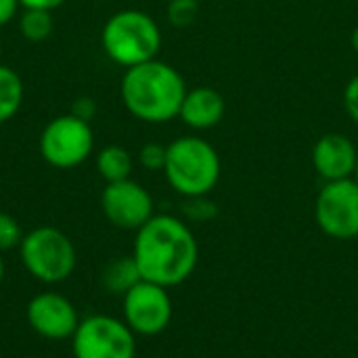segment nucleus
Wrapping results in <instances>:
<instances>
[{"mask_svg":"<svg viewBox=\"0 0 358 358\" xmlns=\"http://www.w3.org/2000/svg\"><path fill=\"white\" fill-rule=\"evenodd\" d=\"M132 258L143 281L176 287L185 283L199 260L197 239L191 229L168 214H157L136 231Z\"/></svg>","mask_w":358,"mask_h":358,"instance_id":"nucleus-1","label":"nucleus"},{"mask_svg":"<svg viewBox=\"0 0 358 358\" xmlns=\"http://www.w3.org/2000/svg\"><path fill=\"white\" fill-rule=\"evenodd\" d=\"M187 86L182 76L159 59L128 67L120 82L126 111L147 124H166L178 117Z\"/></svg>","mask_w":358,"mask_h":358,"instance_id":"nucleus-2","label":"nucleus"},{"mask_svg":"<svg viewBox=\"0 0 358 358\" xmlns=\"http://www.w3.org/2000/svg\"><path fill=\"white\" fill-rule=\"evenodd\" d=\"M101 46L113 63L128 69L157 59L162 29L149 13L124 8L105 21L101 29Z\"/></svg>","mask_w":358,"mask_h":358,"instance_id":"nucleus-3","label":"nucleus"},{"mask_svg":"<svg viewBox=\"0 0 358 358\" xmlns=\"http://www.w3.org/2000/svg\"><path fill=\"white\" fill-rule=\"evenodd\" d=\"M218 151L199 136H180L168 145L166 180L182 197L208 195L220 178Z\"/></svg>","mask_w":358,"mask_h":358,"instance_id":"nucleus-4","label":"nucleus"},{"mask_svg":"<svg viewBox=\"0 0 358 358\" xmlns=\"http://www.w3.org/2000/svg\"><path fill=\"white\" fill-rule=\"evenodd\" d=\"M19 256L25 271L48 285L65 281L76 268V248L55 227H38L23 235Z\"/></svg>","mask_w":358,"mask_h":358,"instance_id":"nucleus-5","label":"nucleus"},{"mask_svg":"<svg viewBox=\"0 0 358 358\" xmlns=\"http://www.w3.org/2000/svg\"><path fill=\"white\" fill-rule=\"evenodd\" d=\"M38 151L42 159L57 170L82 166L94 151V132L90 122L71 113L52 117L40 132Z\"/></svg>","mask_w":358,"mask_h":358,"instance_id":"nucleus-6","label":"nucleus"},{"mask_svg":"<svg viewBox=\"0 0 358 358\" xmlns=\"http://www.w3.org/2000/svg\"><path fill=\"white\" fill-rule=\"evenodd\" d=\"M134 331L120 319L94 315L80 321L71 336L73 358H134Z\"/></svg>","mask_w":358,"mask_h":358,"instance_id":"nucleus-7","label":"nucleus"},{"mask_svg":"<svg viewBox=\"0 0 358 358\" xmlns=\"http://www.w3.org/2000/svg\"><path fill=\"white\" fill-rule=\"evenodd\" d=\"M315 218L319 229L334 239L358 237V182L355 178L325 182L317 195Z\"/></svg>","mask_w":358,"mask_h":358,"instance_id":"nucleus-8","label":"nucleus"},{"mask_svg":"<svg viewBox=\"0 0 358 358\" xmlns=\"http://www.w3.org/2000/svg\"><path fill=\"white\" fill-rule=\"evenodd\" d=\"M124 302V323L136 336H159L168 329L172 321V300L168 289L149 281L136 283L126 296Z\"/></svg>","mask_w":358,"mask_h":358,"instance_id":"nucleus-9","label":"nucleus"},{"mask_svg":"<svg viewBox=\"0 0 358 358\" xmlns=\"http://www.w3.org/2000/svg\"><path fill=\"white\" fill-rule=\"evenodd\" d=\"M101 208L105 218L122 231H138L153 214V197L132 178L107 182L101 193Z\"/></svg>","mask_w":358,"mask_h":358,"instance_id":"nucleus-10","label":"nucleus"},{"mask_svg":"<svg viewBox=\"0 0 358 358\" xmlns=\"http://www.w3.org/2000/svg\"><path fill=\"white\" fill-rule=\"evenodd\" d=\"M25 315L29 327L46 340H67L80 325L76 306L55 292H44L31 298Z\"/></svg>","mask_w":358,"mask_h":358,"instance_id":"nucleus-11","label":"nucleus"},{"mask_svg":"<svg viewBox=\"0 0 358 358\" xmlns=\"http://www.w3.org/2000/svg\"><path fill=\"white\" fill-rule=\"evenodd\" d=\"M357 162L358 151L355 143L338 132L321 136L313 149V166L325 182L352 178Z\"/></svg>","mask_w":358,"mask_h":358,"instance_id":"nucleus-12","label":"nucleus"},{"mask_svg":"<svg viewBox=\"0 0 358 358\" xmlns=\"http://www.w3.org/2000/svg\"><path fill=\"white\" fill-rule=\"evenodd\" d=\"M224 111H227L224 96L216 88L199 86L187 90L178 117L193 130H210L222 122Z\"/></svg>","mask_w":358,"mask_h":358,"instance_id":"nucleus-13","label":"nucleus"},{"mask_svg":"<svg viewBox=\"0 0 358 358\" xmlns=\"http://www.w3.org/2000/svg\"><path fill=\"white\" fill-rule=\"evenodd\" d=\"M96 172L105 182H120L132 174V155L122 145H107L96 153Z\"/></svg>","mask_w":358,"mask_h":358,"instance_id":"nucleus-14","label":"nucleus"},{"mask_svg":"<svg viewBox=\"0 0 358 358\" xmlns=\"http://www.w3.org/2000/svg\"><path fill=\"white\" fill-rule=\"evenodd\" d=\"M25 88L21 76L0 63V126L10 122L23 105Z\"/></svg>","mask_w":358,"mask_h":358,"instance_id":"nucleus-15","label":"nucleus"},{"mask_svg":"<svg viewBox=\"0 0 358 358\" xmlns=\"http://www.w3.org/2000/svg\"><path fill=\"white\" fill-rule=\"evenodd\" d=\"M103 287L109 294H117V296H126L136 283L143 281L138 266L134 262L132 256L128 258H117L113 262H109L103 271Z\"/></svg>","mask_w":358,"mask_h":358,"instance_id":"nucleus-16","label":"nucleus"},{"mask_svg":"<svg viewBox=\"0 0 358 358\" xmlns=\"http://www.w3.org/2000/svg\"><path fill=\"white\" fill-rule=\"evenodd\" d=\"M52 13L42 8H23L19 15V31L27 42H42L52 34Z\"/></svg>","mask_w":358,"mask_h":358,"instance_id":"nucleus-17","label":"nucleus"},{"mask_svg":"<svg viewBox=\"0 0 358 358\" xmlns=\"http://www.w3.org/2000/svg\"><path fill=\"white\" fill-rule=\"evenodd\" d=\"M166 157H168V145L162 143H145L138 151V162L149 172H157V170L164 172Z\"/></svg>","mask_w":358,"mask_h":358,"instance_id":"nucleus-18","label":"nucleus"},{"mask_svg":"<svg viewBox=\"0 0 358 358\" xmlns=\"http://www.w3.org/2000/svg\"><path fill=\"white\" fill-rule=\"evenodd\" d=\"M197 0H170L168 4V19L172 25L185 27L191 25L197 17Z\"/></svg>","mask_w":358,"mask_h":358,"instance_id":"nucleus-19","label":"nucleus"},{"mask_svg":"<svg viewBox=\"0 0 358 358\" xmlns=\"http://www.w3.org/2000/svg\"><path fill=\"white\" fill-rule=\"evenodd\" d=\"M21 239H23V233H21L19 222L10 214L0 212V252L19 248Z\"/></svg>","mask_w":358,"mask_h":358,"instance_id":"nucleus-20","label":"nucleus"},{"mask_svg":"<svg viewBox=\"0 0 358 358\" xmlns=\"http://www.w3.org/2000/svg\"><path fill=\"white\" fill-rule=\"evenodd\" d=\"M185 214L193 220H208L216 214V208L210 201H206V195L203 197H187Z\"/></svg>","mask_w":358,"mask_h":358,"instance_id":"nucleus-21","label":"nucleus"},{"mask_svg":"<svg viewBox=\"0 0 358 358\" xmlns=\"http://www.w3.org/2000/svg\"><path fill=\"white\" fill-rule=\"evenodd\" d=\"M96 111H99V107H96V103H94L92 96H78L73 101L69 113L76 115V117H80V120H84V122H92L94 115H96Z\"/></svg>","mask_w":358,"mask_h":358,"instance_id":"nucleus-22","label":"nucleus"},{"mask_svg":"<svg viewBox=\"0 0 358 358\" xmlns=\"http://www.w3.org/2000/svg\"><path fill=\"white\" fill-rule=\"evenodd\" d=\"M344 107H346V113L350 115V120L355 124H358V76H355L346 84V90H344Z\"/></svg>","mask_w":358,"mask_h":358,"instance_id":"nucleus-23","label":"nucleus"},{"mask_svg":"<svg viewBox=\"0 0 358 358\" xmlns=\"http://www.w3.org/2000/svg\"><path fill=\"white\" fill-rule=\"evenodd\" d=\"M19 8H21L19 0H0V27L8 25L17 17Z\"/></svg>","mask_w":358,"mask_h":358,"instance_id":"nucleus-24","label":"nucleus"},{"mask_svg":"<svg viewBox=\"0 0 358 358\" xmlns=\"http://www.w3.org/2000/svg\"><path fill=\"white\" fill-rule=\"evenodd\" d=\"M65 2L67 0H19V4L23 8H42V10H50V13Z\"/></svg>","mask_w":358,"mask_h":358,"instance_id":"nucleus-25","label":"nucleus"},{"mask_svg":"<svg viewBox=\"0 0 358 358\" xmlns=\"http://www.w3.org/2000/svg\"><path fill=\"white\" fill-rule=\"evenodd\" d=\"M350 44H352V50L358 55V27H355L350 34Z\"/></svg>","mask_w":358,"mask_h":358,"instance_id":"nucleus-26","label":"nucleus"},{"mask_svg":"<svg viewBox=\"0 0 358 358\" xmlns=\"http://www.w3.org/2000/svg\"><path fill=\"white\" fill-rule=\"evenodd\" d=\"M4 279V260H2V252H0V283Z\"/></svg>","mask_w":358,"mask_h":358,"instance_id":"nucleus-27","label":"nucleus"},{"mask_svg":"<svg viewBox=\"0 0 358 358\" xmlns=\"http://www.w3.org/2000/svg\"><path fill=\"white\" fill-rule=\"evenodd\" d=\"M355 180L358 182V162H357V170H355Z\"/></svg>","mask_w":358,"mask_h":358,"instance_id":"nucleus-28","label":"nucleus"},{"mask_svg":"<svg viewBox=\"0 0 358 358\" xmlns=\"http://www.w3.org/2000/svg\"><path fill=\"white\" fill-rule=\"evenodd\" d=\"M0 59H2V42H0Z\"/></svg>","mask_w":358,"mask_h":358,"instance_id":"nucleus-29","label":"nucleus"}]
</instances>
